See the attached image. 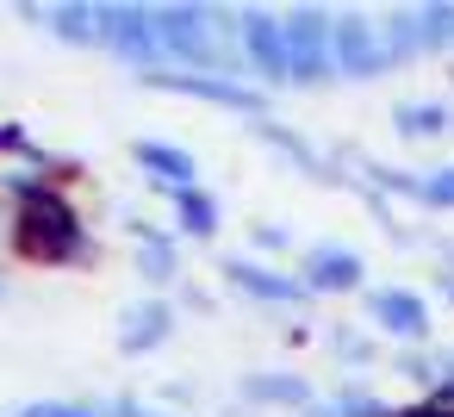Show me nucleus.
Wrapping results in <instances>:
<instances>
[{"label":"nucleus","mask_w":454,"mask_h":417,"mask_svg":"<svg viewBox=\"0 0 454 417\" xmlns=\"http://www.w3.org/2000/svg\"><path fill=\"white\" fill-rule=\"evenodd\" d=\"M13 243H20V256L26 262H75L82 256V224H75V212L57 200V193H44V187H26V206H20V224H13Z\"/></svg>","instance_id":"f257e3e1"},{"label":"nucleus","mask_w":454,"mask_h":417,"mask_svg":"<svg viewBox=\"0 0 454 417\" xmlns=\"http://www.w3.org/2000/svg\"><path fill=\"white\" fill-rule=\"evenodd\" d=\"M330 32H336V26H324V13H293V20L280 26V38H286V69H293L299 82L324 75V63H330Z\"/></svg>","instance_id":"f03ea898"},{"label":"nucleus","mask_w":454,"mask_h":417,"mask_svg":"<svg viewBox=\"0 0 454 417\" xmlns=\"http://www.w3.org/2000/svg\"><path fill=\"white\" fill-rule=\"evenodd\" d=\"M330 51H336V63L348 69V75H373V69H386L392 63V51L373 38V26H361V20H342L336 32H330Z\"/></svg>","instance_id":"7ed1b4c3"},{"label":"nucleus","mask_w":454,"mask_h":417,"mask_svg":"<svg viewBox=\"0 0 454 417\" xmlns=\"http://www.w3.org/2000/svg\"><path fill=\"white\" fill-rule=\"evenodd\" d=\"M373 318L392 330V336H429V305L417 299V293H404V287H386V293H373Z\"/></svg>","instance_id":"20e7f679"},{"label":"nucleus","mask_w":454,"mask_h":417,"mask_svg":"<svg viewBox=\"0 0 454 417\" xmlns=\"http://www.w3.org/2000/svg\"><path fill=\"white\" fill-rule=\"evenodd\" d=\"M305 280H311L317 293H342V287H355V280H361V256H355V249L324 243V249H311V256H305Z\"/></svg>","instance_id":"39448f33"},{"label":"nucleus","mask_w":454,"mask_h":417,"mask_svg":"<svg viewBox=\"0 0 454 417\" xmlns=\"http://www.w3.org/2000/svg\"><path fill=\"white\" fill-rule=\"evenodd\" d=\"M249 51H255V63L274 75V82H286L293 69H286V38H280V26L274 20H249Z\"/></svg>","instance_id":"423d86ee"},{"label":"nucleus","mask_w":454,"mask_h":417,"mask_svg":"<svg viewBox=\"0 0 454 417\" xmlns=\"http://www.w3.org/2000/svg\"><path fill=\"white\" fill-rule=\"evenodd\" d=\"M137 162L162 169V175H168V181H175L181 193H187V181L200 175V169H193V156H181V150H168V144H137Z\"/></svg>","instance_id":"0eeeda50"},{"label":"nucleus","mask_w":454,"mask_h":417,"mask_svg":"<svg viewBox=\"0 0 454 417\" xmlns=\"http://www.w3.org/2000/svg\"><path fill=\"white\" fill-rule=\"evenodd\" d=\"M231 274H237V287H249V293H262V299H299V293H305L299 280H274V274L255 268V262H237Z\"/></svg>","instance_id":"6e6552de"},{"label":"nucleus","mask_w":454,"mask_h":417,"mask_svg":"<svg viewBox=\"0 0 454 417\" xmlns=\"http://www.w3.org/2000/svg\"><path fill=\"white\" fill-rule=\"evenodd\" d=\"M168 336V311L162 305H144V311H131V330H125V349L137 355V349H156Z\"/></svg>","instance_id":"1a4fd4ad"},{"label":"nucleus","mask_w":454,"mask_h":417,"mask_svg":"<svg viewBox=\"0 0 454 417\" xmlns=\"http://www.w3.org/2000/svg\"><path fill=\"white\" fill-rule=\"evenodd\" d=\"M435 44H454V7L417 13V51H435Z\"/></svg>","instance_id":"9d476101"},{"label":"nucleus","mask_w":454,"mask_h":417,"mask_svg":"<svg viewBox=\"0 0 454 417\" xmlns=\"http://www.w3.org/2000/svg\"><path fill=\"white\" fill-rule=\"evenodd\" d=\"M442 125H448V106H435V100L429 106H398V131H411V138H435Z\"/></svg>","instance_id":"9b49d317"},{"label":"nucleus","mask_w":454,"mask_h":417,"mask_svg":"<svg viewBox=\"0 0 454 417\" xmlns=\"http://www.w3.org/2000/svg\"><path fill=\"white\" fill-rule=\"evenodd\" d=\"M181 218H187V231H200V237H212V218H218V206L206 200V193H181Z\"/></svg>","instance_id":"f8f14e48"},{"label":"nucleus","mask_w":454,"mask_h":417,"mask_svg":"<svg viewBox=\"0 0 454 417\" xmlns=\"http://www.w3.org/2000/svg\"><path fill=\"white\" fill-rule=\"evenodd\" d=\"M423 200H429V206H454V169H435V175L423 181Z\"/></svg>","instance_id":"ddd939ff"},{"label":"nucleus","mask_w":454,"mask_h":417,"mask_svg":"<svg viewBox=\"0 0 454 417\" xmlns=\"http://www.w3.org/2000/svg\"><path fill=\"white\" fill-rule=\"evenodd\" d=\"M255 398H305V386H299V380H262Z\"/></svg>","instance_id":"4468645a"},{"label":"nucleus","mask_w":454,"mask_h":417,"mask_svg":"<svg viewBox=\"0 0 454 417\" xmlns=\"http://www.w3.org/2000/svg\"><path fill=\"white\" fill-rule=\"evenodd\" d=\"M26 417H100V411H88V405H32Z\"/></svg>","instance_id":"2eb2a0df"},{"label":"nucleus","mask_w":454,"mask_h":417,"mask_svg":"<svg viewBox=\"0 0 454 417\" xmlns=\"http://www.w3.org/2000/svg\"><path fill=\"white\" fill-rule=\"evenodd\" d=\"M392 417H454V405H442V398H429V405H411V411H392Z\"/></svg>","instance_id":"dca6fc26"}]
</instances>
